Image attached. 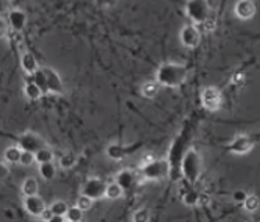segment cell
Segmentation results:
<instances>
[{
    "label": "cell",
    "mask_w": 260,
    "mask_h": 222,
    "mask_svg": "<svg viewBox=\"0 0 260 222\" xmlns=\"http://www.w3.org/2000/svg\"><path fill=\"white\" fill-rule=\"evenodd\" d=\"M22 193L24 196H35L38 195L39 191V185H38V180L35 178H27V179L22 182Z\"/></svg>",
    "instance_id": "21"
},
{
    "label": "cell",
    "mask_w": 260,
    "mask_h": 222,
    "mask_svg": "<svg viewBox=\"0 0 260 222\" xmlns=\"http://www.w3.org/2000/svg\"><path fill=\"white\" fill-rule=\"evenodd\" d=\"M181 174L188 183H197L202 174V157L195 149H188L181 160Z\"/></svg>",
    "instance_id": "2"
},
{
    "label": "cell",
    "mask_w": 260,
    "mask_h": 222,
    "mask_svg": "<svg viewBox=\"0 0 260 222\" xmlns=\"http://www.w3.org/2000/svg\"><path fill=\"white\" fill-rule=\"evenodd\" d=\"M137 174L131 171V169H122L121 172L117 175V182L122 186L124 191H129L133 189L135 183H137Z\"/></svg>",
    "instance_id": "15"
},
{
    "label": "cell",
    "mask_w": 260,
    "mask_h": 222,
    "mask_svg": "<svg viewBox=\"0 0 260 222\" xmlns=\"http://www.w3.org/2000/svg\"><path fill=\"white\" fill-rule=\"evenodd\" d=\"M139 146H141V144H137V146H122V144H117V143H114V144H110V146L106 149V154L109 156V159L117 160V161H118V160L125 159L129 154L134 153Z\"/></svg>",
    "instance_id": "13"
},
{
    "label": "cell",
    "mask_w": 260,
    "mask_h": 222,
    "mask_svg": "<svg viewBox=\"0 0 260 222\" xmlns=\"http://www.w3.org/2000/svg\"><path fill=\"white\" fill-rule=\"evenodd\" d=\"M106 188L107 185L105 180L101 178H90L85 182V185L82 188V193L89 196L93 200H99L103 196H106Z\"/></svg>",
    "instance_id": "8"
},
{
    "label": "cell",
    "mask_w": 260,
    "mask_h": 222,
    "mask_svg": "<svg viewBox=\"0 0 260 222\" xmlns=\"http://www.w3.org/2000/svg\"><path fill=\"white\" fill-rule=\"evenodd\" d=\"M9 25L14 32H21L27 25V14L20 9H14L9 13Z\"/></svg>",
    "instance_id": "14"
},
{
    "label": "cell",
    "mask_w": 260,
    "mask_h": 222,
    "mask_svg": "<svg viewBox=\"0 0 260 222\" xmlns=\"http://www.w3.org/2000/svg\"><path fill=\"white\" fill-rule=\"evenodd\" d=\"M32 78H34V82L42 89L43 95H46V93H49V85H48V80H46V75H45V72H43L42 68H39L35 72V74L32 75Z\"/></svg>",
    "instance_id": "23"
},
{
    "label": "cell",
    "mask_w": 260,
    "mask_h": 222,
    "mask_svg": "<svg viewBox=\"0 0 260 222\" xmlns=\"http://www.w3.org/2000/svg\"><path fill=\"white\" fill-rule=\"evenodd\" d=\"M21 67L28 75H34L39 69V64L31 52H24L21 54Z\"/></svg>",
    "instance_id": "16"
},
{
    "label": "cell",
    "mask_w": 260,
    "mask_h": 222,
    "mask_svg": "<svg viewBox=\"0 0 260 222\" xmlns=\"http://www.w3.org/2000/svg\"><path fill=\"white\" fill-rule=\"evenodd\" d=\"M56 172H57V169H56V165L53 164V161L39 164V174H41L43 179L52 180L56 176Z\"/></svg>",
    "instance_id": "19"
},
{
    "label": "cell",
    "mask_w": 260,
    "mask_h": 222,
    "mask_svg": "<svg viewBox=\"0 0 260 222\" xmlns=\"http://www.w3.org/2000/svg\"><path fill=\"white\" fill-rule=\"evenodd\" d=\"M43 72L46 75V80H48L49 85V93H54V95H63L64 93V84L63 80L60 78V75L56 69L52 67H45Z\"/></svg>",
    "instance_id": "11"
},
{
    "label": "cell",
    "mask_w": 260,
    "mask_h": 222,
    "mask_svg": "<svg viewBox=\"0 0 260 222\" xmlns=\"http://www.w3.org/2000/svg\"><path fill=\"white\" fill-rule=\"evenodd\" d=\"M256 144V138L249 135H238L233 142L227 146V150L234 154H246Z\"/></svg>",
    "instance_id": "7"
},
{
    "label": "cell",
    "mask_w": 260,
    "mask_h": 222,
    "mask_svg": "<svg viewBox=\"0 0 260 222\" xmlns=\"http://www.w3.org/2000/svg\"><path fill=\"white\" fill-rule=\"evenodd\" d=\"M77 161H78V160L75 157V154L66 153L60 157V160H58V165L63 169H70L73 168V167H75Z\"/></svg>",
    "instance_id": "26"
},
{
    "label": "cell",
    "mask_w": 260,
    "mask_h": 222,
    "mask_svg": "<svg viewBox=\"0 0 260 222\" xmlns=\"http://www.w3.org/2000/svg\"><path fill=\"white\" fill-rule=\"evenodd\" d=\"M201 100L206 110L217 111L223 104V95L216 86H207L202 90Z\"/></svg>",
    "instance_id": "5"
},
{
    "label": "cell",
    "mask_w": 260,
    "mask_h": 222,
    "mask_svg": "<svg viewBox=\"0 0 260 222\" xmlns=\"http://www.w3.org/2000/svg\"><path fill=\"white\" fill-rule=\"evenodd\" d=\"M159 89H160V84L159 82H146V84L142 85L141 88V92L142 95L146 97V99H153L156 96L159 95Z\"/></svg>",
    "instance_id": "20"
},
{
    "label": "cell",
    "mask_w": 260,
    "mask_h": 222,
    "mask_svg": "<svg viewBox=\"0 0 260 222\" xmlns=\"http://www.w3.org/2000/svg\"><path fill=\"white\" fill-rule=\"evenodd\" d=\"M180 41L185 48L193 49L198 48L201 45L202 35H201V31L198 29L195 24H188V25H185V27L181 29Z\"/></svg>",
    "instance_id": "6"
},
{
    "label": "cell",
    "mask_w": 260,
    "mask_h": 222,
    "mask_svg": "<svg viewBox=\"0 0 260 222\" xmlns=\"http://www.w3.org/2000/svg\"><path fill=\"white\" fill-rule=\"evenodd\" d=\"M22 154V149L20 146H10L5 150V161L9 164H17L20 163Z\"/></svg>",
    "instance_id": "17"
},
{
    "label": "cell",
    "mask_w": 260,
    "mask_h": 222,
    "mask_svg": "<svg viewBox=\"0 0 260 222\" xmlns=\"http://www.w3.org/2000/svg\"><path fill=\"white\" fill-rule=\"evenodd\" d=\"M24 95H25V97L29 99V100H38V99L42 97L43 92L42 89L32 81V82H28V84L25 85V88H24Z\"/></svg>",
    "instance_id": "18"
},
{
    "label": "cell",
    "mask_w": 260,
    "mask_h": 222,
    "mask_svg": "<svg viewBox=\"0 0 260 222\" xmlns=\"http://www.w3.org/2000/svg\"><path fill=\"white\" fill-rule=\"evenodd\" d=\"M186 16L195 25H205L210 21L212 7L209 0H188L185 5Z\"/></svg>",
    "instance_id": "3"
},
{
    "label": "cell",
    "mask_w": 260,
    "mask_h": 222,
    "mask_svg": "<svg viewBox=\"0 0 260 222\" xmlns=\"http://www.w3.org/2000/svg\"><path fill=\"white\" fill-rule=\"evenodd\" d=\"M122 195H124V189H122V186L120 185L118 182H113V183H109V185H107V199H110V200H117V199H120Z\"/></svg>",
    "instance_id": "22"
},
{
    "label": "cell",
    "mask_w": 260,
    "mask_h": 222,
    "mask_svg": "<svg viewBox=\"0 0 260 222\" xmlns=\"http://www.w3.org/2000/svg\"><path fill=\"white\" fill-rule=\"evenodd\" d=\"M22 206H24V210H25L29 215H34V217H41L42 212L46 210L45 200H43L42 197H39L38 195L25 196Z\"/></svg>",
    "instance_id": "9"
},
{
    "label": "cell",
    "mask_w": 260,
    "mask_h": 222,
    "mask_svg": "<svg viewBox=\"0 0 260 222\" xmlns=\"http://www.w3.org/2000/svg\"><path fill=\"white\" fill-rule=\"evenodd\" d=\"M188 78V68L182 64L165 63L156 71V81L161 86L178 88Z\"/></svg>",
    "instance_id": "1"
},
{
    "label": "cell",
    "mask_w": 260,
    "mask_h": 222,
    "mask_svg": "<svg viewBox=\"0 0 260 222\" xmlns=\"http://www.w3.org/2000/svg\"><path fill=\"white\" fill-rule=\"evenodd\" d=\"M133 219L135 222H148L150 219V212L146 208H141L134 212Z\"/></svg>",
    "instance_id": "32"
},
{
    "label": "cell",
    "mask_w": 260,
    "mask_h": 222,
    "mask_svg": "<svg viewBox=\"0 0 260 222\" xmlns=\"http://www.w3.org/2000/svg\"><path fill=\"white\" fill-rule=\"evenodd\" d=\"M6 163H7V161H5V163H2V171H3V174H2V176H3V178H7V175H9V168H7V165H6Z\"/></svg>",
    "instance_id": "36"
},
{
    "label": "cell",
    "mask_w": 260,
    "mask_h": 222,
    "mask_svg": "<svg viewBox=\"0 0 260 222\" xmlns=\"http://www.w3.org/2000/svg\"><path fill=\"white\" fill-rule=\"evenodd\" d=\"M53 152L48 149L46 146L42 149H39L37 153H35V159H37V163L39 164H43V163H49V161H53Z\"/></svg>",
    "instance_id": "24"
},
{
    "label": "cell",
    "mask_w": 260,
    "mask_h": 222,
    "mask_svg": "<svg viewBox=\"0 0 260 222\" xmlns=\"http://www.w3.org/2000/svg\"><path fill=\"white\" fill-rule=\"evenodd\" d=\"M117 0H96V3L98 6H101V7H110V6L116 5Z\"/></svg>",
    "instance_id": "35"
},
{
    "label": "cell",
    "mask_w": 260,
    "mask_h": 222,
    "mask_svg": "<svg viewBox=\"0 0 260 222\" xmlns=\"http://www.w3.org/2000/svg\"><path fill=\"white\" fill-rule=\"evenodd\" d=\"M235 16L241 20H250L256 14V5L253 0H238L234 7Z\"/></svg>",
    "instance_id": "12"
},
{
    "label": "cell",
    "mask_w": 260,
    "mask_h": 222,
    "mask_svg": "<svg viewBox=\"0 0 260 222\" xmlns=\"http://www.w3.org/2000/svg\"><path fill=\"white\" fill-rule=\"evenodd\" d=\"M171 171L170 163L165 159L150 160L141 168V176L149 180H161L169 176Z\"/></svg>",
    "instance_id": "4"
},
{
    "label": "cell",
    "mask_w": 260,
    "mask_h": 222,
    "mask_svg": "<svg viewBox=\"0 0 260 222\" xmlns=\"http://www.w3.org/2000/svg\"><path fill=\"white\" fill-rule=\"evenodd\" d=\"M18 146L22 150H29V152L37 153L39 149L45 147V142H43L41 136H38L37 133L27 132L18 138Z\"/></svg>",
    "instance_id": "10"
},
{
    "label": "cell",
    "mask_w": 260,
    "mask_h": 222,
    "mask_svg": "<svg viewBox=\"0 0 260 222\" xmlns=\"http://www.w3.org/2000/svg\"><path fill=\"white\" fill-rule=\"evenodd\" d=\"M35 161H37V159H35V153H34V152L22 150L21 160H20V164H21L22 167H29V165L34 164Z\"/></svg>",
    "instance_id": "30"
},
{
    "label": "cell",
    "mask_w": 260,
    "mask_h": 222,
    "mask_svg": "<svg viewBox=\"0 0 260 222\" xmlns=\"http://www.w3.org/2000/svg\"><path fill=\"white\" fill-rule=\"evenodd\" d=\"M182 201L185 203L186 206H195L201 201V196L198 195L197 192L188 191L185 192V195L182 196Z\"/></svg>",
    "instance_id": "29"
},
{
    "label": "cell",
    "mask_w": 260,
    "mask_h": 222,
    "mask_svg": "<svg viewBox=\"0 0 260 222\" xmlns=\"http://www.w3.org/2000/svg\"><path fill=\"white\" fill-rule=\"evenodd\" d=\"M93 201L95 200H93V199H90L89 196H86L82 193V195L78 197V200H77V206L80 207L82 211H88L90 207H92V204H93Z\"/></svg>",
    "instance_id": "31"
},
{
    "label": "cell",
    "mask_w": 260,
    "mask_h": 222,
    "mask_svg": "<svg viewBox=\"0 0 260 222\" xmlns=\"http://www.w3.org/2000/svg\"><path fill=\"white\" fill-rule=\"evenodd\" d=\"M84 212L85 211H82L78 206L70 207L69 211L66 214V218L70 222H81L84 219Z\"/></svg>",
    "instance_id": "27"
},
{
    "label": "cell",
    "mask_w": 260,
    "mask_h": 222,
    "mask_svg": "<svg viewBox=\"0 0 260 222\" xmlns=\"http://www.w3.org/2000/svg\"><path fill=\"white\" fill-rule=\"evenodd\" d=\"M234 200L235 201H238V203H244L245 199L248 197V195L245 193L244 191H237V192H234Z\"/></svg>",
    "instance_id": "34"
},
{
    "label": "cell",
    "mask_w": 260,
    "mask_h": 222,
    "mask_svg": "<svg viewBox=\"0 0 260 222\" xmlns=\"http://www.w3.org/2000/svg\"><path fill=\"white\" fill-rule=\"evenodd\" d=\"M54 217V212L52 211V208L50 207H46V210L42 212V215H41V219H43V221H46V222H52V219H53Z\"/></svg>",
    "instance_id": "33"
},
{
    "label": "cell",
    "mask_w": 260,
    "mask_h": 222,
    "mask_svg": "<svg viewBox=\"0 0 260 222\" xmlns=\"http://www.w3.org/2000/svg\"><path fill=\"white\" fill-rule=\"evenodd\" d=\"M242 204H244V208L248 212H256L257 210H259L260 200L257 196L248 195V197L245 199V201L242 203Z\"/></svg>",
    "instance_id": "25"
},
{
    "label": "cell",
    "mask_w": 260,
    "mask_h": 222,
    "mask_svg": "<svg viewBox=\"0 0 260 222\" xmlns=\"http://www.w3.org/2000/svg\"><path fill=\"white\" fill-rule=\"evenodd\" d=\"M50 208H52V211L54 212V215H66L67 211H69L70 207L66 201L57 200V201H54L53 204L50 206Z\"/></svg>",
    "instance_id": "28"
}]
</instances>
